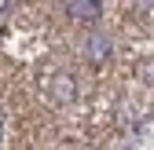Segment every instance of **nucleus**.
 <instances>
[{
  "label": "nucleus",
  "mask_w": 154,
  "mask_h": 150,
  "mask_svg": "<svg viewBox=\"0 0 154 150\" xmlns=\"http://www.w3.org/2000/svg\"><path fill=\"white\" fill-rule=\"evenodd\" d=\"M106 51H110V40H106V37H92V44H88V59H92V62H103Z\"/></svg>",
  "instance_id": "3"
},
{
  "label": "nucleus",
  "mask_w": 154,
  "mask_h": 150,
  "mask_svg": "<svg viewBox=\"0 0 154 150\" xmlns=\"http://www.w3.org/2000/svg\"><path fill=\"white\" fill-rule=\"evenodd\" d=\"M0 132H4V124H0Z\"/></svg>",
  "instance_id": "4"
},
{
  "label": "nucleus",
  "mask_w": 154,
  "mask_h": 150,
  "mask_svg": "<svg viewBox=\"0 0 154 150\" xmlns=\"http://www.w3.org/2000/svg\"><path fill=\"white\" fill-rule=\"evenodd\" d=\"M66 4H70V15L73 18H99L103 0H66Z\"/></svg>",
  "instance_id": "1"
},
{
  "label": "nucleus",
  "mask_w": 154,
  "mask_h": 150,
  "mask_svg": "<svg viewBox=\"0 0 154 150\" xmlns=\"http://www.w3.org/2000/svg\"><path fill=\"white\" fill-rule=\"evenodd\" d=\"M51 95L59 99V103H70L73 99V77H70V73H59V77L51 81Z\"/></svg>",
  "instance_id": "2"
}]
</instances>
